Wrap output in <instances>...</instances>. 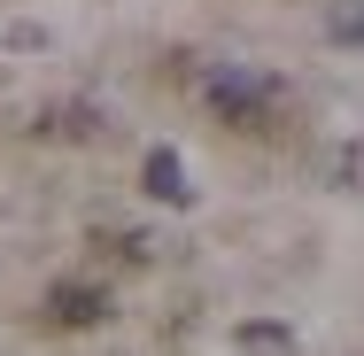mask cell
<instances>
[{"label":"cell","mask_w":364,"mask_h":356,"mask_svg":"<svg viewBox=\"0 0 364 356\" xmlns=\"http://www.w3.org/2000/svg\"><path fill=\"white\" fill-rule=\"evenodd\" d=\"M202 101L218 109L225 124H264L272 101H279V77L248 70V63H218V70H202Z\"/></svg>","instance_id":"cell-1"},{"label":"cell","mask_w":364,"mask_h":356,"mask_svg":"<svg viewBox=\"0 0 364 356\" xmlns=\"http://www.w3.org/2000/svg\"><path fill=\"white\" fill-rule=\"evenodd\" d=\"M47 318H55V325H101V318H109V294H101V286L63 279L55 294H47Z\"/></svg>","instance_id":"cell-2"},{"label":"cell","mask_w":364,"mask_h":356,"mask_svg":"<svg viewBox=\"0 0 364 356\" xmlns=\"http://www.w3.org/2000/svg\"><path fill=\"white\" fill-rule=\"evenodd\" d=\"M147 194H155V202H171V210H178V202H194V186H186V163H178L171 147H155V155H147Z\"/></svg>","instance_id":"cell-3"},{"label":"cell","mask_w":364,"mask_h":356,"mask_svg":"<svg viewBox=\"0 0 364 356\" xmlns=\"http://www.w3.org/2000/svg\"><path fill=\"white\" fill-rule=\"evenodd\" d=\"M240 349H256V356H287V349H294V333H287V325H240Z\"/></svg>","instance_id":"cell-4"},{"label":"cell","mask_w":364,"mask_h":356,"mask_svg":"<svg viewBox=\"0 0 364 356\" xmlns=\"http://www.w3.org/2000/svg\"><path fill=\"white\" fill-rule=\"evenodd\" d=\"M333 39H364V8H341L333 16Z\"/></svg>","instance_id":"cell-5"}]
</instances>
